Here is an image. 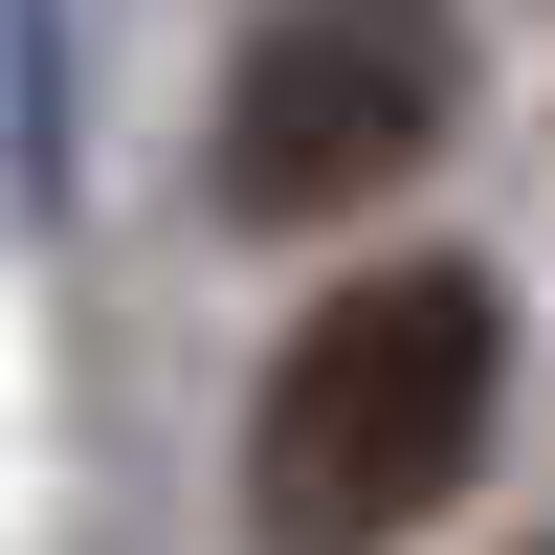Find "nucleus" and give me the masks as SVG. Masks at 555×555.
<instances>
[{
  "label": "nucleus",
  "mask_w": 555,
  "mask_h": 555,
  "mask_svg": "<svg viewBox=\"0 0 555 555\" xmlns=\"http://www.w3.org/2000/svg\"><path fill=\"white\" fill-rule=\"evenodd\" d=\"M489 400H512V311L489 267H356L245 400V533L267 555H378L489 467Z\"/></svg>",
  "instance_id": "nucleus-1"
},
{
  "label": "nucleus",
  "mask_w": 555,
  "mask_h": 555,
  "mask_svg": "<svg viewBox=\"0 0 555 555\" xmlns=\"http://www.w3.org/2000/svg\"><path fill=\"white\" fill-rule=\"evenodd\" d=\"M467 112V44L423 0H267L245 67H222V222H334V201H400Z\"/></svg>",
  "instance_id": "nucleus-2"
},
{
  "label": "nucleus",
  "mask_w": 555,
  "mask_h": 555,
  "mask_svg": "<svg viewBox=\"0 0 555 555\" xmlns=\"http://www.w3.org/2000/svg\"><path fill=\"white\" fill-rule=\"evenodd\" d=\"M44 178H67V23L0 0V245L44 222Z\"/></svg>",
  "instance_id": "nucleus-3"
}]
</instances>
